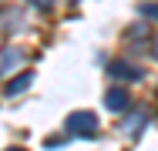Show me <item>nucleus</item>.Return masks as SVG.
Segmentation results:
<instances>
[{
	"label": "nucleus",
	"mask_w": 158,
	"mask_h": 151,
	"mask_svg": "<svg viewBox=\"0 0 158 151\" xmlns=\"http://www.w3.org/2000/svg\"><path fill=\"white\" fill-rule=\"evenodd\" d=\"M64 131L74 134V138H88L91 131H98V118L91 111H74V114H67V121H64Z\"/></svg>",
	"instance_id": "f257e3e1"
},
{
	"label": "nucleus",
	"mask_w": 158,
	"mask_h": 151,
	"mask_svg": "<svg viewBox=\"0 0 158 151\" xmlns=\"http://www.w3.org/2000/svg\"><path fill=\"white\" fill-rule=\"evenodd\" d=\"M111 77H118V81H138L141 77V67H135L128 60H114L111 64Z\"/></svg>",
	"instance_id": "f03ea898"
},
{
	"label": "nucleus",
	"mask_w": 158,
	"mask_h": 151,
	"mask_svg": "<svg viewBox=\"0 0 158 151\" xmlns=\"http://www.w3.org/2000/svg\"><path fill=\"white\" fill-rule=\"evenodd\" d=\"M104 104H108V111H125V104H128V94H125L121 88H118V91H108Z\"/></svg>",
	"instance_id": "7ed1b4c3"
},
{
	"label": "nucleus",
	"mask_w": 158,
	"mask_h": 151,
	"mask_svg": "<svg viewBox=\"0 0 158 151\" xmlns=\"http://www.w3.org/2000/svg\"><path fill=\"white\" fill-rule=\"evenodd\" d=\"M141 128H145V114L135 111V114H128V121L121 124V134H131V138H135V131H141Z\"/></svg>",
	"instance_id": "20e7f679"
},
{
	"label": "nucleus",
	"mask_w": 158,
	"mask_h": 151,
	"mask_svg": "<svg viewBox=\"0 0 158 151\" xmlns=\"http://www.w3.org/2000/svg\"><path fill=\"white\" fill-rule=\"evenodd\" d=\"M17 64H20V51H7V54H3V60H0V71L7 74V71H14Z\"/></svg>",
	"instance_id": "39448f33"
},
{
	"label": "nucleus",
	"mask_w": 158,
	"mask_h": 151,
	"mask_svg": "<svg viewBox=\"0 0 158 151\" xmlns=\"http://www.w3.org/2000/svg\"><path fill=\"white\" fill-rule=\"evenodd\" d=\"M34 77L31 74H20V77H17V81H14V84H10V88H7V94H20V91L27 88V84H31Z\"/></svg>",
	"instance_id": "423d86ee"
},
{
	"label": "nucleus",
	"mask_w": 158,
	"mask_h": 151,
	"mask_svg": "<svg viewBox=\"0 0 158 151\" xmlns=\"http://www.w3.org/2000/svg\"><path fill=\"white\" fill-rule=\"evenodd\" d=\"M141 14H145V17H155V20H158V3H145V7H141Z\"/></svg>",
	"instance_id": "0eeeda50"
},
{
	"label": "nucleus",
	"mask_w": 158,
	"mask_h": 151,
	"mask_svg": "<svg viewBox=\"0 0 158 151\" xmlns=\"http://www.w3.org/2000/svg\"><path fill=\"white\" fill-rule=\"evenodd\" d=\"M31 3H34V0H31ZM37 3H40V7H44V3H47V0H37Z\"/></svg>",
	"instance_id": "6e6552de"
},
{
	"label": "nucleus",
	"mask_w": 158,
	"mask_h": 151,
	"mask_svg": "<svg viewBox=\"0 0 158 151\" xmlns=\"http://www.w3.org/2000/svg\"><path fill=\"white\" fill-rule=\"evenodd\" d=\"M10 151H24V148H10Z\"/></svg>",
	"instance_id": "1a4fd4ad"
},
{
	"label": "nucleus",
	"mask_w": 158,
	"mask_h": 151,
	"mask_svg": "<svg viewBox=\"0 0 158 151\" xmlns=\"http://www.w3.org/2000/svg\"><path fill=\"white\" fill-rule=\"evenodd\" d=\"M155 57H158V44H155Z\"/></svg>",
	"instance_id": "9d476101"
}]
</instances>
